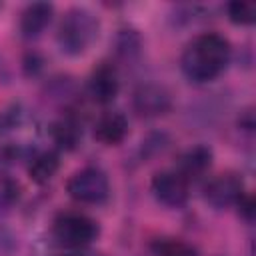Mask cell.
<instances>
[{"label":"cell","mask_w":256,"mask_h":256,"mask_svg":"<svg viewBox=\"0 0 256 256\" xmlns=\"http://www.w3.org/2000/svg\"><path fill=\"white\" fill-rule=\"evenodd\" d=\"M230 56L232 48L228 38L218 32H204L186 44L180 56V68L192 82H212L226 70Z\"/></svg>","instance_id":"1"},{"label":"cell","mask_w":256,"mask_h":256,"mask_svg":"<svg viewBox=\"0 0 256 256\" xmlns=\"http://www.w3.org/2000/svg\"><path fill=\"white\" fill-rule=\"evenodd\" d=\"M98 28H100L98 18L88 8L74 6L66 10V14L62 16L58 24V32H56L60 50L68 56L84 54L96 40Z\"/></svg>","instance_id":"2"},{"label":"cell","mask_w":256,"mask_h":256,"mask_svg":"<svg viewBox=\"0 0 256 256\" xmlns=\"http://www.w3.org/2000/svg\"><path fill=\"white\" fill-rule=\"evenodd\" d=\"M52 234L60 244L78 250L98 238L100 226L94 218L82 212H60L52 222Z\"/></svg>","instance_id":"3"},{"label":"cell","mask_w":256,"mask_h":256,"mask_svg":"<svg viewBox=\"0 0 256 256\" xmlns=\"http://www.w3.org/2000/svg\"><path fill=\"white\" fill-rule=\"evenodd\" d=\"M68 194L82 204H102L110 196V182L108 176L94 166L76 170L66 182Z\"/></svg>","instance_id":"4"},{"label":"cell","mask_w":256,"mask_h":256,"mask_svg":"<svg viewBox=\"0 0 256 256\" xmlns=\"http://www.w3.org/2000/svg\"><path fill=\"white\" fill-rule=\"evenodd\" d=\"M154 198L168 206V208H180L186 204L190 194V182L176 170H162L152 176L150 182Z\"/></svg>","instance_id":"5"},{"label":"cell","mask_w":256,"mask_h":256,"mask_svg":"<svg viewBox=\"0 0 256 256\" xmlns=\"http://www.w3.org/2000/svg\"><path fill=\"white\" fill-rule=\"evenodd\" d=\"M244 194V180L236 172H222L208 180V184L204 186V198L214 208L236 206Z\"/></svg>","instance_id":"6"},{"label":"cell","mask_w":256,"mask_h":256,"mask_svg":"<svg viewBox=\"0 0 256 256\" xmlns=\"http://www.w3.org/2000/svg\"><path fill=\"white\" fill-rule=\"evenodd\" d=\"M132 106L138 116L144 118H154L162 116L172 108V98L170 92L164 86L158 84H142L134 90L132 96Z\"/></svg>","instance_id":"7"},{"label":"cell","mask_w":256,"mask_h":256,"mask_svg":"<svg viewBox=\"0 0 256 256\" xmlns=\"http://www.w3.org/2000/svg\"><path fill=\"white\" fill-rule=\"evenodd\" d=\"M120 92V76L114 64L100 62L88 78V94L98 104H110Z\"/></svg>","instance_id":"8"},{"label":"cell","mask_w":256,"mask_h":256,"mask_svg":"<svg viewBox=\"0 0 256 256\" xmlns=\"http://www.w3.org/2000/svg\"><path fill=\"white\" fill-rule=\"evenodd\" d=\"M128 134V118L120 110H106L94 124V138L104 146L120 144Z\"/></svg>","instance_id":"9"},{"label":"cell","mask_w":256,"mask_h":256,"mask_svg":"<svg viewBox=\"0 0 256 256\" xmlns=\"http://www.w3.org/2000/svg\"><path fill=\"white\" fill-rule=\"evenodd\" d=\"M54 14V6L50 2H32L28 4L20 14V34L24 38H36L44 32V28L50 24Z\"/></svg>","instance_id":"10"},{"label":"cell","mask_w":256,"mask_h":256,"mask_svg":"<svg viewBox=\"0 0 256 256\" xmlns=\"http://www.w3.org/2000/svg\"><path fill=\"white\" fill-rule=\"evenodd\" d=\"M212 158H214V154H212L210 146H206V144H196V146L188 148V150L180 156V162H178V170H176V172H180L188 182H190V180H196V178L204 176V174L210 170Z\"/></svg>","instance_id":"11"},{"label":"cell","mask_w":256,"mask_h":256,"mask_svg":"<svg viewBox=\"0 0 256 256\" xmlns=\"http://www.w3.org/2000/svg\"><path fill=\"white\" fill-rule=\"evenodd\" d=\"M50 136L62 150H74L82 138V124L76 116L66 114L50 126Z\"/></svg>","instance_id":"12"},{"label":"cell","mask_w":256,"mask_h":256,"mask_svg":"<svg viewBox=\"0 0 256 256\" xmlns=\"http://www.w3.org/2000/svg\"><path fill=\"white\" fill-rule=\"evenodd\" d=\"M58 168H60V156H58V152H54V150H42V152H38V154H34L30 158L28 176L36 184H46V182H50L56 176Z\"/></svg>","instance_id":"13"},{"label":"cell","mask_w":256,"mask_h":256,"mask_svg":"<svg viewBox=\"0 0 256 256\" xmlns=\"http://www.w3.org/2000/svg\"><path fill=\"white\" fill-rule=\"evenodd\" d=\"M154 254L156 256H198L196 248L180 238H162L154 242Z\"/></svg>","instance_id":"14"},{"label":"cell","mask_w":256,"mask_h":256,"mask_svg":"<svg viewBox=\"0 0 256 256\" xmlns=\"http://www.w3.org/2000/svg\"><path fill=\"white\" fill-rule=\"evenodd\" d=\"M226 12H228V18L234 24H240V26H248L256 20V4L254 2L234 0L226 6Z\"/></svg>","instance_id":"15"},{"label":"cell","mask_w":256,"mask_h":256,"mask_svg":"<svg viewBox=\"0 0 256 256\" xmlns=\"http://www.w3.org/2000/svg\"><path fill=\"white\" fill-rule=\"evenodd\" d=\"M18 200V184L4 180L0 184V208H10Z\"/></svg>","instance_id":"16"},{"label":"cell","mask_w":256,"mask_h":256,"mask_svg":"<svg viewBox=\"0 0 256 256\" xmlns=\"http://www.w3.org/2000/svg\"><path fill=\"white\" fill-rule=\"evenodd\" d=\"M238 210H240V214L246 218V220H252V216H254V200H252V196L250 194H244L240 200H238Z\"/></svg>","instance_id":"17"},{"label":"cell","mask_w":256,"mask_h":256,"mask_svg":"<svg viewBox=\"0 0 256 256\" xmlns=\"http://www.w3.org/2000/svg\"><path fill=\"white\" fill-rule=\"evenodd\" d=\"M56 256H102V254H96V252H88L84 248H78V250H70V252H64V254H56Z\"/></svg>","instance_id":"18"}]
</instances>
